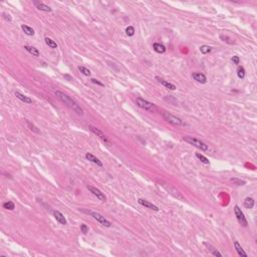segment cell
I'll use <instances>...</instances> for the list:
<instances>
[{
  "mask_svg": "<svg viewBox=\"0 0 257 257\" xmlns=\"http://www.w3.org/2000/svg\"><path fill=\"white\" fill-rule=\"evenodd\" d=\"M88 189L90 190V192L93 193V195H95L98 200L104 201V202H105V201L106 200V197L105 193L101 192L100 189H98V188L93 187V186H90V185L88 186Z\"/></svg>",
  "mask_w": 257,
  "mask_h": 257,
  "instance_id": "cell-8",
  "label": "cell"
},
{
  "mask_svg": "<svg viewBox=\"0 0 257 257\" xmlns=\"http://www.w3.org/2000/svg\"><path fill=\"white\" fill-rule=\"evenodd\" d=\"M3 15V18L6 20V21H9V22H11L12 21V18H11V16H10L9 14H7V13H3L2 14Z\"/></svg>",
  "mask_w": 257,
  "mask_h": 257,
  "instance_id": "cell-35",
  "label": "cell"
},
{
  "mask_svg": "<svg viewBox=\"0 0 257 257\" xmlns=\"http://www.w3.org/2000/svg\"><path fill=\"white\" fill-rule=\"evenodd\" d=\"M53 216H54L55 220L59 224H62V225H67V221L65 219L64 215H63L62 213H60L59 211H54V212H53Z\"/></svg>",
  "mask_w": 257,
  "mask_h": 257,
  "instance_id": "cell-12",
  "label": "cell"
},
{
  "mask_svg": "<svg viewBox=\"0 0 257 257\" xmlns=\"http://www.w3.org/2000/svg\"><path fill=\"white\" fill-rule=\"evenodd\" d=\"M220 38L223 40V41L227 42V43H229V44H233V43H235V41H234L232 38L228 37L227 35H220Z\"/></svg>",
  "mask_w": 257,
  "mask_h": 257,
  "instance_id": "cell-31",
  "label": "cell"
},
{
  "mask_svg": "<svg viewBox=\"0 0 257 257\" xmlns=\"http://www.w3.org/2000/svg\"><path fill=\"white\" fill-rule=\"evenodd\" d=\"M33 4L36 6V8L38 10H40V11H45V12H51L52 9L50 8L48 5L44 4L43 2H39V1H34Z\"/></svg>",
  "mask_w": 257,
  "mask_h": 257,
  "instance_id": "cell-14",
  "label": "cell"
},
{
  "mask_svg": "<svg viewBox=\"0 0 257 257\" xmlns=\"http://www.w3.org/2000/svg\"><path fill=\"white\" fill-rule=\"evenodd\" d=\"M232 62L235 63V64H239V62H240V58H239V56H237V55H234V56L232 57Z\"/></svg>",
  "mask_w": 257,
  "mask_h": 257,
  "instance_id": "cell-36",
  "label": "cell"
},
{
  "mask_svg": "<svg viewBox=\"0 0 257 257\" xmlns=\"http://www.w3.org/2000/svg\"><path fill=\"white\" fill-rule=\"evenodd\" d=\"M196 157H197L198 159H199L202 163H204V164H209V160H208L205 156H203L202 154H199V153H197V154H196Z\"/></svg>",
  "mask_w": 257,
  "mask_h": 257,
  "instance_id": "cell-29",
  "label": "cell"
},
{
  "mask_svg": "<svg viewBox=\"0 0 257 257\" xmlns=\"http://www.w3.org/2000/svg\"><path fill=\"white\" fill-rule=\"evenodd\" d=\"M126 33L128 36H133L135 34V28L133 26H128L126 28Z\"/></svg>",
  "mask_w": 257,
  "mask_h": 257,
  "instance_id": "cell-33",
  "label": "cell"
},
{
  "mask_svg": "<svg viewBox=\"0 0 257 257\" xmlns=\"http://www.w3.org/2000/svg\"><path fill=\"white\" fill-rule=\"evenodd\" d=\"M3 208H4V209H6V210L12 211V210L15 209V205H14V203L12 202V201H7V202L3 203Z\"/></svg>",
  "mask_w": 257,
  "mask_h": 257,
  "instance_id": "cell-24",
  "label": "cell"
},
{
  "mask_svg": "<svg viewBox=\"0 0 257 257\" xmlns=\"http://www.w3.org/2000/svg\"><path fill=\"white\" fill-rule=\"evenodd\" d=\"M55 96H56V98H58V100L62 101L64 105H67L68 106V108L72 109L76 114H83V109L80 108V105H78L73 98H72L70 96H68L67 93H62V91H60V90H56L55 91Z\"/></svg>",
  "mask_w": 257,
  "mask_h": 257,
  "instance_id": "cell-1",
  "label": "cell"
},
{
  "mask_svg": "<svg viewBox=\"0 0 257 257\" xmlns=\"http://www.w3.org/2000/svg\"><path fill=\"white\" fill-rule=\"evenodd\" d=\"M24 48H25V50H26V51H28L30 54H32V56H35V57L39 56L40 52H39V50H38L37 48H35L33 46H28V45H25Z\"/></svg>",
  "mask_w": 257,
  "mask_h": 257,
  "instance_id": "cell-18",
  "label": "cell"
},
{
  "mask_svg": "<svg viewBox=\"0 0 257 257\" xmlns=\"http://www.w3.org/2000/svg\"><path fill=\"white\" fill-rule=\"evenodd\" d=\"M136 104L141 109H143V110L147 111H150V113H156V111H158L157 106H155L154 104L150 103L149 101H146V100H144V98H137Z\"/></svg>",
  "mask_w": 257,
  "mask_h": 257,
  "instance_id": "cell-2",
  "label": "cell"
},
{
  "mask_svg": "<svg viewBox=\"0 0 257 257\" xmlns=\"http://www.w3.org/2000/svg\"><path fill=\"white\" fill-rule=\"evenodd\" d=\"M91 83H96V85H101V86H105V85H104L103 83H101V81H98V80H96V78H91Z\"/></svg>",
  "mask_w": 257,
  "mask_h": 257,
  "instance_id": "cell-37",
  "label": "cell"
},
{
  "mask_svg": "<svg viewBox=\"0 0 257 257\" xmlns=\"http://www.w3.org/2000/svg\"><path fill=\"white\" fill-rule=\"evenodd\" d=\"M85 158H86V160H88L90 162L93 163V164H96V166L103 167V163H101V161H100V159H98V158H96L95 155L90 154V153H86V154H85Z\"/></svg>",
  "mask_w": 257,
  "mask_h": 257,
  "instance_id": "cell-11",
  "label": "cell"
},
{
  "mask_svg": "<svg viewBox=\"0 0 257 257\" xmlns=\"http://www.w3.org/2000/svg\"><path fill=\"white\" fill-rule=\"evenodd\" d=\"M153 48H154L155 51L158 52V53H165L167 50V48L165 45L161 44V43H157V42L153 44Z\"/></svg>",
  "mask_w": 257,
  "mask_h": 257,
  "instance_id": "cell-17",
  "label": "cell"
},
{
  "mask_svg": "<svg viewBox=\"0 0 257 257\" xmlns=\"http://www.w3.org/2000/svg\"><path fill=\"white\" fill-rule=\"evenodd\" d=\"M234 246H235V249H236V251H237V253H238L239 256L247 257V253H246L245 251L243 250V248L241 247V245L239 244L238 241H235V242H234Z\"/></svg>",
  "mask_w": 257,
  "mask_h": 257,
  "instance_id": "cell-20",
  "label": "cell"
},
{
  "mask_svg": "<svg viewBox=\"0 0 257 257\" xmlns=\"http://www.w3.org/2000/svg\"><path fill=\"white\" fill-rule=\"evenodd\" d=\"M44 41H45V43H46L47 46H49L50 48H53V49H55V48H57V43L55 42L53 39H51V38H49V37H45Z\"/></svg>",
  "mask_w": 257,
  "mask_h": 257,
  "instance_id": "cell-23",
  "label": "cell"
},
{
  "mask_svg": "<svg viewBox=\"0 0 257 257\" xmlns=\"http://www.w3.org/2000/svg\"><path fill=\"white\" fill-rule=\"evenodd\" d=\"M15 96H16L18 100L23 101L24 104H32V100L29 98V96H27L25 95H22V93H19V91H16V93H15Z\"/></svg>",
  "mask_w": 257,
  "mask_h": 257,
  "instance_id": "cell-15",
  "label": "cell"
},
{
  "mask_svg": "<svg viewBox=\"0 0 257 257\" xmlns=\"http://www.w3.org/2000/svg\"><path fill=\"white\" fill-rule=\"evenodd\" d=\"M80 230H81V232H83V234H88V227L85 225V224L80 225Z\"/></svg>",
  "mask_w": 257,
  "mask_h": 257,
  "instance_id": "cell-34",
  "label": "cell"
},
{
  "mask_svg": "<svg viewBox=\"0 0 257 257\" xmlns=\"http://www.w3.org/2000/svg\"><path fill=\"white\" fill-rule=\"evenodd\" d=\"M90 214L91 217L93 218V219L96 220L98 223L101 224V225H104L105 227H111V221H109L106 218L104 217L103 215L100 214V213H98V212H90Z\"/></svg>",
  "mask_w": 257,
  "mask_h": 257,
  "instance_id": "cell-5",
  "label": "cell"
},
{
  "mask_svg": "<svg viewBox=\"0 0 257 257\" xmlns=\"http://www.w3.org/2000/svg\"><path fill=\"white\" fill-rule=\"evenodd\" d=\"M26 124H27V126H28V128L30 129V131L34 132V133H37V134L39 133V130H38V129L36 128V127L34 126L33 124H31L29 121H27V119H26Z\"/></svg>",
  "mask_w": 257,
  "mask_h": 257,
  "instance_id": "cell-32",
  "label": "cell"
},
{
  "mask_svg": "<svg viewBox=\"0 0 257 257\" xmlns=\"http://www.w3.org/2000/svg\"><path fill=\"white\" fill-rule=\"evenodd\" d=\"M254 199L251 197H247L245 200H244L243 202V205L245 208H247V209H252V208L254 207Z\"/></svg>",
  "mask_w": 257,
  "mask_h": 257,
  "instance_id": "cell-21",
  "label": "cell"
},
{
  "mask_svg": "<svg viewBox=\"0 0 257 257\" xmlns=\"http://www.w3.org/2000/svg\"><path fill=\"white\" fill-rule=\"evenodd\" d=\"M21 29L23 30L24 33L26 35H28V36H33L34 33H35L34 29L32 28V27L28 26V25H26V24H22L21 25Z\"/></svg>",
  "mask_w": 257,
  "mask_h": 257,
  "instance_id": "cell-19",
  "label": "cell"
},
{
  "mask_svg": "<svg viewBox=\"0 0 257 257\" xmlns=\"http://www.w3.org/2000/svg\"><path fill=\"white\" fill-rule=\"evenodd\" d=\"M231 182H233L235 185L237 186H243L246 184V182L244 181V180H240V179H237V178H232L231 179Z\"/></svg>",
  "mask_w": 257,
  "mask_h": 257,
  "instance_id": "cell-28",
  "label": "cell"
},
{
  "mask_svg": "<svg viewBox=\"0 0 257 257\" xmlns=\"http://www.w3.org/2000/svg\"><path fill=\"white\" fill-rule=\"evenodd\" d=\"M138 202H139L140 205L144 206V207L148 208V209H151V210H154V211H159L160 210L158 206L152 204L151 202H149V201H147V200H145V199H139Z\"/></svg>",
  "mask_w": 257,
  "mask_h": 257,
  "instance_id": "cell-10",
  "label": "cell"
},
{
  "mask_svg": "<svg viewBox=\"0 0 257 257\" xmlns=\"http://www.w3.org/2000/svg\"><path fill=\"white\" fill-rule=\"evenodd\" d=\"M157 80L160 81V83H161V85H163L165 86V88H168V90H176V85H173V83H169V81H167V80H162V78H159V77H157Z\"/></svg>",
  "mask_w": 257,
  "mask_h": 257,
  "instance_id": "cell-16",
  "label": "cell"
},
{
  "mask_svg": "<svg viewBox=\"0 0 257 257\" xmlns=\"http://www.w3.org/2000/svg\"><path fill=\"white\" fill-rule=\"evenodd\" d=\"M237 75L239 78H244L245 77V68H244L243 67H241V65H239V67H237Z\"/></svg>",
  "mask_w": 257,
  "mask_h": 257,
  "instance_id": "cell-25",
  "label": "cell"
},
{
  "mask_svg": "<svg viewBox=\"0 0 257 257\" xmlns=\"http://www.w3.org/2000/svg\"><path fill=\"white\" fill-rule=\"evenodd\" d=\"M165 101L173 104L174 106H177V104H178V101L174 98V96H167L166 98H165Z\"/></svg>",
  "mask_w": 257,
  "mask_h": 257,
  "instance_id": "cell-30",
  "label": "cell"
},
{
  "mask_svg": "<svg viewBox=\"0 0 257 257\" xmlns=\"http://www.w3.org/2000/svg\"><path fill=\"white\" fill-rule=\"evenodd\" d=\"M205 246H207V248H208V250H209V252L212 253L213 255H215V256H219V257H222V256H223V255H222V253H220L219 251H218L215 247H213V246L211 245V244L205 243Z\"/></svg>",
  "mask_w": 257,
  "mask_h": 257,
  "instance_id": "cell-22",
  "label": "cell"
},
{
  "mask_svg": "<svg viewBox=\"0 0 257 257\" xmlns=\"http://www.w3.org/2000/svg\"><path fill=\"white\" fill-rule=\"evenodd\" d=\"M164 187L166 188V189L169 191L170 193H171V194L174 196V197H176L177 199H180V200H184L185 198L183 197V195L181 194V193L179 192V191H178L177 189H175L174 187H172L171 185H168V184H165L164 185Z\"/></svg>",
  "mask_w": 257,
  "mask_h": 257,
  "instance_id": "cell-9",
  "label": "cell"
},
{
  "mask_svg": "<svg viewBox=\"0 0 257 257\" xmlns=\"http://www.w3.org/2000/svg\"><path fill=\"white\" fill-rule=\"evenodd\" d=\"M163 118L166 122H168L169 124H172L173 126H177V127H182V126H186V124L182 121L180 118L174 116V114H171L169 113H163Z\"/></svg>",
  "mask_w": 257,
  "mask_h": 257,
  "instance_id": "cell-4",
  "label": "cell"
},
{
  "mask_svg": "<svg viewBox=\"0 0 257 257\" xmlns=\"http://www.w3.org/2000/svg\"><path fill=\"white\" fill-rule=\"evenodd\" d=\"M211 50H212V48H211L209 45H202V46H200V51L203 53V54H207V53L211 52Z\"/></svg>",
  "mask_w": 257,
  "mask_h": 257,
  "instance_id": "cell-26",
  "label": "cell"
},
{
  "mask_svg": "<svg viewBox=\"0 0 257 257\" xmlns=\"http://www.w3.org/2000/svg\"><path fill=\"white\" fill-rule=\"evenodd\" d=\"M234 212H235V216H236V218H237L239 224L244 226V227H246V226L248 225L247 219L245 218V215H244V213L241 211L240 208H239V206L236 205L235 207H234Z\"/></svg>",
  "mask_w": 257,
  "mask_h": 257,
  "instance_id": "cell-7",
  "label": "cell"
},
{
  "mask_svg": "<svg viewBox=\"0 0 257 257\" xmlns=\"http://www.w3.org/2000/svg\"><path fill=\"white\" fill-rule=\"evenodd\" d=\"M184 141L187 142L188 144L193 145L194 147L198 148V149H200L201 151L206 152V151H208V150H209V147H208V145H206L205 143L201 142L200 140L193 138V137H184Z\"/></svg>",
  "mask_w": 257,
  "mask_h": 257,
  "instance_id": "cell-3",
  "label": "cell"
},
{
  "mask_svg": "<svg viewBox=\"0 0 257 257\" xmlns=\"http://www.w3.org/2000/svg\"><path fill=\"white\" fill-rule=\"evenodd\" d=\"M192 77L194 78L196 81H198V83H207V77H206V75L202 72H193Z\"/></svg>",
  "mask_w": 257,
  "mask_h": 257,
  "instance_id": "cell-13",
  "label": "cell"
},
{
  "mask_svg": "<svg viewBox=\"0 0 257 257\" xmlns=\"http://www.w3.org/2000/svg\"><path fill=\"white\" fill-rule=\"evenodd\" d=\"M88 129H90V131L91 132V133H93L96 137H98V138H100L101 141H104L106 144H108V145H111L110 139H109L108 137H106V135H105V133H103V132H101V130H98V128H96L95 126H91V125H90V126H88Z\"/></svg>",
  "mask_w": 257,
  "mask_h": 257,
  "instance_id": "cell-6",
  "label": "cell"
},
{
  "mask_svg": "<svg viewBox=\"0 0 257 257\" xmlns=\"http://www.w3.org/2000/svg\"><path fill=\"white\" fill-rule=\"evenodd\" d=\"M78 70L83 73V75H85L86 76H90V70L88 69V68H86L85 67H78Z\"/></svg>",
  "mask_w": 257,
  "mask_h": 257,
  "instance_id": "cell-27",
  "label": "cell"
}]
</instances>
